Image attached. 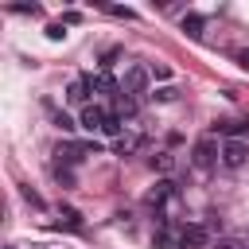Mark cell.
Here are the masks:
<instances>
[{"instance_id": "11", "label": "cell", "mask_w": 249, "mask_h": 249, "mask_svg": "<svg viewBox=\"0 0 249 249\" xmlns=\"http://www.w3.org/2000/svg\"><path fill=\"white\" fill-rule=\"evenodd\" d=\"M202 27H206V19H202L198 12H191V16H183V31H187L191 39H198V35H202Z\"/></svg>"}, {"instance_id": "10", "label": "cell", "mask_w": 249, "mask_h": 249, "mask_svg": "<svg viewBox=\"0 0 249 249\" xmlns=\"http://www.w3.org/2000/svg\"><path fill=\"white\" fill-rule=\"evenodd\" d=\"M152 245H156V249H179V237H175V233L167 230V222H163V226L152 233Z\"/></svg>"}, {"instance_id": "16", "label": "cell", "mask_w": 249, "mask_h": 249, "mask_svg": "<svg viewBox=\"0 0 249 249\" xmlns=\"http://www.w3.org/2000/svg\"><path fill=\"white\" fill-rule=\"evenodd\" d=\"M210 249H249V245H245L241 237H218V241H214Z\"/></svg>"}, {"instance_id": "23", "label": "cell", "mask_w": 249, "mask_h": 249, "mask_svg": "<svg viewBox=\"0 0 249 249\" xmlns=\"http://www.w3.org/2000/svg\"><path fill=\"white\" fill-rule=\"evenodd\" d=\"M47 35H51V39H62L66 31H62V23H51V27H47Z\"/></svg>"}, {"instance_id": "19", "label": "cell", "mask_w": 249, "mask_h": 249, "mask_svg": "<svg viewBox=\"0 0 249 249\" xmlns=\"http://www.w3.org/2000/svg\"><path fill=\"white\" fill-rule=\"evenodd\" d=\"M19 195H23V198H27V202H31L35 210H43V206H47V202H43V198H39V195H35L31 187H19Z\"/></svg>"}, {"instance_id": "7", "label": "cell", "mask_w": 249, "mask_h": 249, "mask_svg": "<svg viewBox=\"0 0 249 249\" xmlns=\"http://www.w3.org/2000/svg\"><path fill=\"white\" fill-rule=\"evenodd\" d=\"M206 245V226H183L179 230V249H198Z\"/></svg>"}, {"instance_id": "8", "label": "cell", "mask_w": 249, "mask_h": 249, "mask_svg": "<svg viewBox=\"0 0 249 249\" xmlns=\"http://www.w3.org/2000/svg\"><path fill=\"white\" fill-rule=\"evenodd\" d=\"M148 86V70L144 66H128L124 70V93H144Z\"/></svg>"}, {"instance_id": "6", "label": "cell", "mask_w": 249, "mask_h": 249, "mask_svg": "<svg viewBox=\"0 0 249 249\" xmlns=\"http://www.w3.org/2000/svg\"><path fill=\"white\" fill-rule=\"evenodd\" d=\"M245 128H249V121H241V117H222V121H214V132H222L226 140H241Z\"/></svg>"}, {"instance_id": "17", "label": "cell", "mask_w": 249, "mask_h": 249, "mask_svg": "<svg viewBox=\"0 0 249 249\" xmlns=\"http://www.w3.org/2000/svg\"><path fill=\"white\" fill-rule=\"evenodd\" d=\"M152 97H156V101H175V97H179V89H175V86H163V89H156Z\"/></svg>"}, {"instance_id": "3", "label": "cell", "mask_w": 249, "mask_h": 249, "mask_svg": "<svg viewBox=\"0 0 249 249\" xmlns=\"http://www.w3.org/2000/svg\"><path fill=\"white\" fill-rule=\"evenodd\" d=\"M86 152H97V144H70V140H62L58 148H54V156H58V163H78Z\"/></svg>"}, {"instance_id": "22", "label": "cell", "mask_w": 249, "mask_h": 249, "mask_svg": "<svg viewBox=\"0 0 249 249\" xmlns=\"http://www.w3.org/2000/svg\"><path fill=\"white\" fill-rule=\"evenodd\" d=\"M233 58H237V66H241V70H249V47H241Z\"/></svg>"}, {"instance_id": "18", "label": "cell", "mask_w": 249, "mask_h": 249, "mask_svg": "<svg viewBox=\"0 0 249 249\" xmlns=\"http://www.w3.org/2000/svg\"><path fill=\"white\" fill-rule=\"evenodd\" d=\"M54 179H58L62 187H74V175H70V171H66L62 163H54Z\"/></svg>"}, {"instance_id": "12", "label": "cell", "mask_w": 249, "mask_h": 249, "mask_svg": "<svg viewBox=\"0 0 249 249\" xmlns=\"http://www.w3.org/2000/svg\"><path fill=\"white\" fill-rule=\"evenodd\" d=\"M148 163H152V171H171V167H175V156H171V152H156Z\"/></svg>"}, {"instance_id": "14", "label": "cell", "mask_w": 249, "mask_h": 249, "mask_svg": "<svg viewBox=\"0 0 249 249\" xmlns=\"http://www.w3.org/2000/svg\"><path fill=\"white\" fill-rule=\"evenodd\" d=\"M58 226H66V230H82V214H78V210H62V214H58Z\"/></svg>"}, {"instance_id": "1", "label": "cell", "mask_w": 249, "mask_h": 249, "mask_svg": "<svg viewBox=\"0 0 249 249\" xmlns=\"http://www.w3.org/2000/svg\"><path fill=\"white\" fill-rule=\"evenodd\" d=\"M218 160H222V148L214 144V136H202V140L195 144V152H191V163H195V167H202V171H206V167H214Z\"/></svg>"}, {"instance_id": "9", "label": "cell", "mask_w": 249, "mask_h": 249, "mask_svg": "<svg viewBox=\"0 0 249 249\" xmlns=\"http://www.w3.org/2000/svg\"><path fill=\"white\" fill-rule=\"evenodd\" d=\"M86 97H89V82H86V78H74V82L66 86V101H70V105H82Z\"/></svg>"}, {"instance_id": "2", "label": "cell", "mask_w": 249, "mask_h": 249, "mask_svg": "<svg viewBox=\"0 0 249 249\" xmlns=\"http://www.w3.org/2000/svg\"><path fill=\"white\" fill-rule=\"evenodd\" d=\"M245 160H249V144H245V140H226V144H222V163H226V167L237 171V167H245Z\"/></svg>"}, {"instance_id": "5", "label": "cell", "mask_w": 249, "mask_h": 249, "mask_svg": "<svg viewBox=\"0 0 249 249\" xmlns=\"http://www.w3.org/2000/svg\"><path fill=\"white\" fill-rule=\"evenodd\" d=\"M109 117H113L109 109H101V105H86V109H82V128H89V132H93V128H105Z\"/></svg>"}, {"instance_id": "21", "label": "cell", "mask_w": 249, "mask_h": 249, "mask_svg": "<svg viewBox=\"0 0 249 249\" xmlns=\"http://www.w3.org/2000/svg\"><path fill=\"white\" fill-rule=\"evenodd\" d=\"M101 132H105V136H117V140H121V117H109V124H105Z\"/></svg>"}, {"instance_id": "15", "label": "cell", "mask_w": 249, "mask_h": 249, "mask_svg": "<svg viewBox=\"0 0 249 249\" xmlns=\"http://www.w3.org/2000/svg\"><path fill=\"white\" fill-rule=\"evenodd\" d=\"M51 117H54V124H58L62 132H74V128H78V124H74V121H70V117H66L62 109H54V105H51Z\"/></svg>"}, {"instance_id": "20", "label": "cell", "mask_w": 249, "mask_h": 249, "mask_svg": "<svg viewBox=\"0 0 249 249\" xmlns=\"http://www.w3.org/2000/svg\"><path fill=\"white\" fill-rule=\"evenodd\" d=\"M12 12H19V16H39L43 8H39V4H12Z\"/></svg>"}, {"instance_id": "13", "label": "cell", "mask_w": 249, "mask_h": 249, "mask_svg": "<svg viewBox=\"0 0 249 249\" xmlns=\"http://www.w3.org/2000/svg\"><path fill=\"white\" fill-rule=\"evenodd\" d=\"M136 148H140V140H136V136H121V140L113 144V152H117V156H128V152H136Z\"/></svg>"}, {"instance_id": "4", "label": "cell", "mask_w": 249, "mask_h": 249, "mask_svg": "<svg viewBox=\"0 0 249 249\" xmlns=\"http://www.w3.org/2000/svg\"><path fill=\"white\" fill-rule=\"evenodd\" d=\"M167 198H175V183H171V179H160V183H156V187H152V191L144 195V206L160 210V206H163Z\"/></svg>"}]
</instances>
